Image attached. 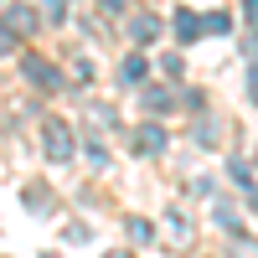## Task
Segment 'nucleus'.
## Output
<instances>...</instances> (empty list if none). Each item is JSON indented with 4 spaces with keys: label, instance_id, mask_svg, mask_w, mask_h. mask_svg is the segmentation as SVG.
<instances>
[{
    "label": "nucleus",
    "instance_id": "nucleus-6",
    "mask_svg": "<svg viewBox=\"0 0 258 258\" xmlns=\"http://www.w3.org/2000/svg\"><path fill=\"white\" fill-rule=\"evenodd\" d=\"M170 103H176V98H170V88H145V109H150V114H165Z\"/></svg>",
    "mask_w": 258,
    "mask_h": 258
},
{
    "label": "nucleus",
    "instance_id": "nucleus-3",
    "mask_svg": "<svg viewBox=\"0 0 258 258\" xmlns=\"http://www.w3.org/2000/svg\"><path fill=\"white\" fill-rule=\"evenodd\" d=\"M135 150H140V155H160V150H165V129L160 124H140L135 129Z\"/></svg>",
    "mask_w": 258,
    "mask_h": 258
},
{
    "label": "nucleus",
    "instance_id": "nucleus-7",
    "mask_svg": "<svg viewBox=\"0 0 258 258\" xmlns=\"http://www.w3.org/2000/svg\"><path fill=\"white\" fill-rule=\"evenodd\" d=\"M119 78H124V83H145V78H150V62H145V57H129L124 68H119Z\"/></svg>",
    "mask_w": 258,
    "mask_h": 258
},
{
    "label": "nucleus",
    "instance_id": "nucleus-14",
    "mask_svg": "<svg viewBox=\"0 0 258 258\" xmlns=\"http://www.w3.org/2000/svg\"><path fill=\"white\" fill-rule=\"evenodd\" d=\"M41 6H47V16H52V21H62V11H68V0H41Z\"/></svg>",
    "mask_w": 258,
    "mask_h": 258
},
{
    "label": "nucleus",
    "instance_id": "nucleus-2",
    "mask_svg": "<svg viewBox=\"0 0 258 258\" xmlns=\"http://www.w3.org/2000/svg\"><path fill=\"white\" fill-rule=\"evenodd\" d=\"M21 73H26L36 88H57V83H62V73L52 68V62H41V57H21Z\"/></svg>",
    "mask_w": 258,
    "mask_h": 258
},
{
    "label": "nucleus",
    "instance_id": "nucleus-13",
    "mask_svg": "<svg viewBox=\"0 0 258 258\" xmlns=\"http://www.w3.org/2000/svg\"><path fill=\"white\" fill-rule=\"evenodd\" d=\"M232 181H238V186H243V191H253V170H248V165H243V160H232Z\"/></svg>",
    "mask_w": 258,
    "mask_h": 258
},
{
    "label": "nucleus",
    "instance_id": "nucleus-9",
    "mask_svg": "<svg viewBox=\"0 0 258 258\" xmlns=\"http://www.w3.org/2000/svg\"><path fill=\"white\" fill-rule=\"evenodd\" d=\"M129 31H135V41H155V36H160V21H155V16H145V21H135Z\"/></svg>",
    "mask_w": 258,
    "mask_h": 258
},
{
    "label": "nucleus",
    "instance_id": "nucleus-8",
    "mask_svg": "<svg viewBox=\"0 0 258 258\" xmlns=\"http://www.w3.org/2000/svg\"><path fill=\"white\" fill-rule=\"evenodd\" d=\"M202 26H207V36H222V31H232V16H227V11H212Z\"/></svg>",
    "mask_w": 258,
    "mask_h": 258
},
{
    "label": "nucleus",
    "instance_id": "nucleus-12",
    "mask_svg": "<svg viewBox=\"0 0 258 258\" xmlns=\"http://www.w3.org/2000/svg\"><path fill=\"white\" fill-rule=\"evenodd\" d=\"M227 248H232V258H258V243H248V238H232Z\"/></svg>",
    "mask_w": 258,
    "mask_h": 258
},
{
    "label": "nucleus",
    "instance_id": "nucleus-15",
    "mask_svg": "<svg viewBox=\"0 0 258 258\" xmlns=\"http://www.w3.org/2000/svg\"><path fill=\"white\" fill-rule=\"evenodd\" d=\"M124 6H129V0H98V11H109V16H119Z\"/></svg>",
    "mask_w": 258,
    "mask_h": 258
},
{
    "label": "nucleus",
    "instance_id": "nucleus-10",
    "mask_svg": "<svg viewBox=\"0 0 258 258\" xmlns=\"http://www.w3.org/2000/svg\"><path fill=\"white\" fill-rule=\"evenodd\" d=\"M129 238H135V243H150V238H155V227H150L145 217H129Z\"/></svg>",
    "mask_w": 258,
    "mask_h": 258
},
{
    "label": "nucleus",
    "instance_id": "nucleus-16",
    "mask_svg": "<svg viewBox=\"0 0 258 258\" xmlns=\"http://www.w3.org/2000/svg\"><path fill=\"white\" fill-rule=\"evenodd\" d=\"M248 93H253V98H258V68H253V78H248Z\"/></svg>",
    "mask_w": 258,
    "mask_h": 258
},
{
    "label": "nucleus",
    "instance_id": "nucleus-11",
    "mask_svg": "<svg viewBox=\"0 0 258 258\" xmlns=\"http://www.w3.org/2000/svg\"><path fill=\"white\" fill-rule=\"evenodd\" d=\"M16 47H21V36H16V31L6 26V21H0V57H11Z\"/></svg>",
    "mask_w": 258,
    "mask_h": 258
},
{
    "label": "nucleus",
    "instance_id": "nucleus-4",
    "mask_svg": "<svg viewBox=\"0 0 258 258\" xmlns=\"http://www.w3.org/2000/svg\"><path fill=\"white\" fill-rule=\"evenodd\" d=\"M6 26H11L16 36H26V31H36V11H31V6H11V11H6Z\"/></svg>",
    "mask_w": 258,
    "mask_h": 258
},
{
    "label": "nucleus",
    "instance_id": "nucleus-1",
    "mask_svg": "<svg viewBox=\"0 0 258 258\" xmlns=\"http://www.w3.org/2000/svg\"><path fill=\"white\" fill-rule=\"evenodd\" d=\"M41 135H47V145H41V150H47V160H68V155H73V129L62 124V119H47Z\"/></svg>",
    "mask_w": 258,
    "mask_h": 258
},
{
    "label": "nucleus",
    "instance_id": "nucleus-17",
    "mask_svg": "<svg viewBox=\"0 0 258 258\" xmlns=\"http://www.w3.org/2000/svg\"><path fill=\"white\" fill-rule=\"evenodd\" d=\"M109 258H129V253H109Z\"/></svg>",
    "mask_w": 258,
    "mask_h": 258
},
{
    "label": "nucleus",
    "instance_id": "nucleus-5",
    "mask_svg": "<svg viewBox=\"0 0 258 258\" xmlns=\"http://www.w3.org/2000/svg\"><path fill=\"white\" fill-rule=\"evenodd\" d=\"M202 31H207V26H202L197 11H176V36H181V41H197Z\"/></svg>",
    "mask_w": 258,
    "mask_h": 258
}]
</instances>
